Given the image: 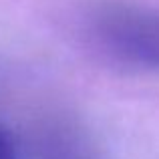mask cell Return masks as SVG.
I'll return each mask as SVG.
<instances>
[{
  "instance_id": "7a4b0ae2",
  "label": "cell",
  "mask_w": 159,
  "mask_h": 159,
  "mask_svg": "<svg viewBox=\"0 0 159 159\" xmlns=\"http://www.w3.org/2000/svg\"><path fill=\"white\" fill-rule=\"evenodd\" d=\"M0 159H18V151H16L14 139L0 127Z\"/></svg>"
},
{
  "instance_id": "6da1fadb",
  "label": "cell",
  "mask_w": 159,
  "mask_h": 159,
  "mask_svg": "<svg viewBox=\"0 0 159 159\" xmlns=\"http://www.w3.org/2000/svg\"><path fill=\"white\" fill-rule=\"evenodd\" d=\"M103 44L133 65L159 66V14L119 12L101 22Z\"/></svg>"
}]
</instances>
